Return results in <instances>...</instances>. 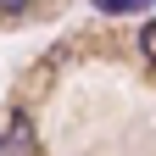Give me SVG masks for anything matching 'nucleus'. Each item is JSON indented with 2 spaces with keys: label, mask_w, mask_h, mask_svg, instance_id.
Instances as JSON below:
<instances>
[{
  "label": "nucleus",
  "mask_w": 156,
  "mask_h": 156,
  "mask_svg": "<svg viewBox=\"0 0 156 156\" xmlns=\"http://www.w3.org/2000/svg\"><path fill=\"white\" fill-rule=\"evenodd\" d=\"M140 50H145V62H156V23L140 34Z\"/></svg>",
  "instance_id": "2"
},
{
  "label": "nucleus",
  "mask_w": 156,
  "mask_h": 156,
  "mask_svg": "<svg viewBox=\"0 0 156 156\" xmlns=\"http://www.w3.org/2000/svg\"><path fill=\"white\" fill-rule=\"evenodd\" d=\"M101 11H145V6H156V0H95Z\"/></svg>",
  "instance_id": "1"
}]
</instances>
